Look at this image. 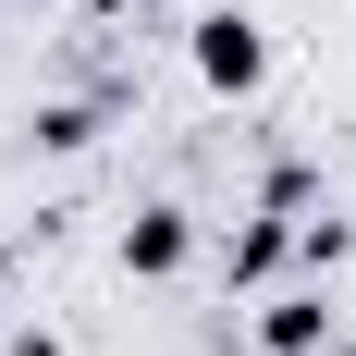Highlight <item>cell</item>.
<instances>
[{
	"label": "cell",
	"mask_w": 356,
	"mask_h": 356,
	"mask_svg": "<svg viewBox=\"0 0 356 356\" xmlns=\"http://www.w3.org/2000/svg\"><path fill=\"white\" fill-rule=\"evenodd\" d=\"M197 74H209L221 99H246L258 74H270V49H258V25H246V13H209V25H197Z\"/></svg>",
	"instance_id": "6da1fadb"
},
{
	"label": "cell",
	"mask_w": 356,
	"mask_h": 356,
	"mask_svg": "<svg viewBox=\"0 0 356 356\" xmlns=\"http://www.w3.org/2000/svg\"><path fill=\"white\" fill-rule=\"evenodd\" d=\"M184 246H197V221H184L172 197L123 221V270H136V283H172V270H184Z\"/></svg>",
	"instance_id": "7a4b0ae2"
},
{
	"label": "cell",
	"mask_w": 356,
	"mask_h": 356,
	"mask_svg": "<svg viewBox=\"0 0 356 356\" xmlns=\"http://www.w3.org/2000/svg\"><path fill=\"white\" fill-rule=\"evenodd\" d=\"M258 344H270V356H320L332 344V307H320V295H270V307H258Z\"/></svg>",
	"instance_id": "3957f363"
},
{
	"label": "cell",
	"mask_w": 356,
	"mask_h": 356,
	"mask_svg": "<svg viewBox=\"0 0 356 356\" xmlns=\"http://www.w3.org/2000/svg\"><path fill=\"white\" fill-rule=\"evenodd\" d=\"M99 123H111L99 99H62V111H37V147H86V136H99Z\"/></svg>",
	"instance_id": "277c9868"
},
{
	"label": "cell",
	"mask_w": 356,
	"mask_h": 356,
	"mask_svg": "<svg viewBox=\"0 0 356 356\" xmlns=\"http://www.w3.org/2000/svg\"><path fill=\"white\" fill-rule=\"evenodd\" d=\"M86 13H99V25H111V13H136V0H86Z\"/></svg>",
	"instance_id": "5b68a950"
},
{
	"label": "cell",
	"mask_w": 356,
	"mask_h": 356,
	"mask_svg": "<svg viewBox=\"0 0 356 356\" xmlns=\"http://www.w3.org/2000/svg\"><path fill=\"white\" fill-rule=\"evenodd\" d=\"M0 270H13V258H0Z\"/></svg>",
	"instance_id": "8992f818"
},
{
	"label": "cell",
	"mask_w": 356,
	"mask_h": 356,
	"mask_svg": "<svg viewBox=\"0 0 356 356\" xmlns=\"http://www.w3.org/2000/svg\"><path fill=\"white\" fill-rule=\"evenodd\" d=\"M320 356H332V344H320Z\"/></svg>",
	"instance_id": "52a82bcc"
}]
</instances>
